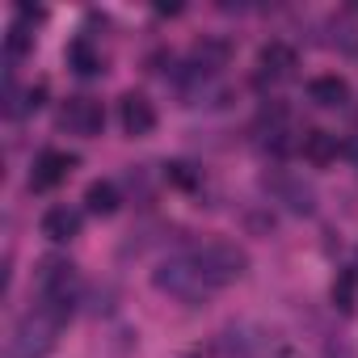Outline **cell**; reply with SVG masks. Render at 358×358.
Returning <instances> with one entry per match:
<instances>
[{
	"label": "cell",
	"mask_w": 358,
	"mask_h": 358,
	"mask_svg": "<svg viewBox=\"0 0 358 358\" xmlns=\"http://www.w3.org/2000/svg\"><path fill=\"white\" fill-rule=\"evenodd\" d=\"M245 266H249L245 249H236L228 241H207V245L164 257L152 270V282H156V291L182 299V303H203L215 291H224L228 282H236L245 274Z\"/></svg>",
	"instance_id": "1"
},
{
	"label": "cell",
	"mask_w": 358,
	"mask_h": 358,
	"mask_svg": "<svg viewBox=\"0 0 358 358\" xmlns=\"http://www.w3.org/2000/svg\"><path fill=\"white\" fill-rule=\"evenodd\" d=\"M68 316H72V312L51 308V303L38 299V303L17 320V329H13V337H9V358H47V354L55 350L59 329H64Z\"/></svg>",
	"instance_id": "2"
},
{
	"label": "cell",
	"mask_w": 358,
	"mask_h": 358,
	"mask_svg": "<svg viewBox=\"0 0 358 358\" xmlns=\"http://www.w3.org/2000/svg\"><path fill=\"white\" fill-rule=\"evenodd\" d=\"M76 291H80V274H76V266H72L68 257H47V262L38 266V299H43V303L72 312Z\"/></svg>",
	"instance_id": "3"
},
{
	"label": "cell",
	"mask_w": 358,
	"mask_h": 358,
	"mask_svg": "<svg viewBox=\"0 0 358 358\" xmlns=\"http://www.w3.org/2000/svg\"><path fill=\"white\" fill-rule=\"evenodd\" d=\"M59 127H68L72 135L93 139V135H101L106 114H101V106H97L93 97H68V101H64V110H59Z\"/></svg>",
	"instance_id": "4"
},
{
	"label": "cell",
	"mask_w": 358,
	"mask_h": 358,
	"mask_svg": "<svg viewBox=\"0 0 358 358\" xmlns=\"http://www.w3.org/2000/svg\"><path fill=\"white\" fill-rule=\"evenodd\" d=\"M72 169H76V156L72 152H55V148L38 152L34 173H30V190H55L59 182H68Z\"/></svg>",
	"instance_id": "5"
},
{
	"label": "cell",
	"mask_w": 358,
	"mask_h": 358,
	"mask_svg": "<svg viewBox=\"0 0 358 358\" xmlns=\"http://www.w3.org/2000/svg\"><path fill=\"white\" fill-rule=\"evenodd\" d=\"M118 122H122V131L127 135H152L156 131V106L143 97V93H127L122 101H118Z\"/></svg>",
	"instance_id": "6"
},
{
	"label": "cell",
	"mask_w": 358,
	"mask_h": 358,
	"mask_svg": "<svg viewBox=\"0 0 358 358\" xmlns=\"http://www.w3.org/2000/svg\"><path fill=\"white\" fill-rule=\"evenodd\" d=\"M308 97H312L316 106L333 110V106H345V101H350V85H345V76L324 72V76H312V80H308Z\"/></svg>",
	"instance_id": "7"
},
{
	"label": "cell",
	"mask_w": 358,
	"mask_h": 358,
	"mask_svg": "<svg viewBox=\"0 0 358 358\" xmlns=\"http://www.w3.org/2000/svg\"><path fill=\"white\" fill-rule=\"evenodd\" d=\"M266 186L274 190V199L282 203V207H291V211H299V215H308L312 211V186H303L299 177H266Z\"/></svg>",
	"instance_id": "8"
},
{
	"label": "cell",
	"mask_w": 358,
	"mask_h": 358,
	"mask_svg": "<svg viewBox=\"0 0 358 358\" xmlns=\"http://www.w3.org/2000/svg\"><path fill=\"white\" fill-rule=\"evenodd\" d=\"M291 68H295V51L287 43L262 47V55H257V76L262 80H282V76H291Z\"/></svg>",
	"instance_id": "9"
},
{
	"label": "cell",
	"mask_w": 358,
	"mask_h": 358,
	"mask_svg": "<svg viewBox=\"0 0 358 358\" xmlns=\"http://www.w3.org/2000/svg\"><path fill=\"white\" fill-rule=\"evenodd\" d=\"M43 236L47 241H55V245H64V241H72V236H80V211H72V207H51L47 215H43Z\"/></svg>",
	"instance_id": "10"
},
{
	"label": "cell",
	"mask_w": 358,
	"mask_h": 358,
	"mask_svg": "<svg viewBox=\"0 0 358 358\" xmlns=\"http://www.w3.org/2000/svg\"><path fill=\"white\" fill-rule=\"evenodd\" d=\"M299 152H303V160H312V164H329V160L337 156V139H333L329 131H308V135L299 139Z\"/></svg>",
	"instance_id": "11"
},
{
	"label": "cell",
	"mask_w": 358,
	"mask_h": 358,
	"mask_svg": "<svg viewBox=\"0 0 358 358\" xmlns=\"http://www.w3.org/2000/svg\"><path fill=\"white\" fill-rule=\"evenodd\" d=\"M85 207H89L93 215H114V211H118V186H114V182H93V186L85 190Z\"/></svg>",
	"instance_id": "12"
},
{
	"label": "cell",
	"mask_w": 358,
	"mask_h": 358,
	"mask_svg": "<svg viewBox=\"0 0 358 358\" xmlns=\"http://www.w3.org/2000/svg\"><path fill=\"white\" fill-rule=\"evenodd\" d=\"M333 308L345 312V316L358 308V270H341L333 278Z\"/></svg>",
	"instance_id": "13"
},
{
	"label": "cell",
	"mask_w": 358,
	"mask_h": 358,
	"mask_svg": "<svg viewBox=\"0 0 358 358\" xmlns=\"http://www.w3.org/2000/svg\"><path fill=\"white\" fill-rule=\"evenodd\" d=\"M68 64H72L80 76H97V72H101V55H97L85 38H76V43L68 47Z\"/></svg>",
	"instance_id": "14"
},
{
	"label": "cell",
	"mask_w": 358,
	"mask_h": 358,
	"mask_svg": "<svg viewBox=\"0 0 358 358\" xmlns=\"http://www.w3.org/2000/svg\"><path fill=\"white\" fill-rule=\"evenodd\" d=\"M30 43H34V34H30V30H22V26H13V30H9V43H5V51H9V59H17V55H26V51H30Z\"/></svg>",
	"instance_id": "15"
},
{
	"label": "cell",
	"mask_w": 358,
	"mask_h": 358,
	"mask_svg": "<svg viewBox=\"0 0 358 358\" xmlns=\"http://www.w3.org/2000/svg\"><path fill=\"white\" fill-rule=\"evenodd\" d=\"M324 358H354V350H350L345 341H329V345H324Z\"/></svg>",
	"instance_id": "16"
},
{
	"label": "cell",
	"mask_w": 358,
	"mask_h": 358,
	"mask_svg": "<svg viewBox=\"0 0 358 358\" xmlns=\"http://www.w3.org/2000/svg\"><path fill=\"white\" fill-rule=\"evenodd\" d=\"M345 156H350V160L358 164V139H350V143H345Z\"/></svg>",
	"instance_id": "17"
}]
</instances>
